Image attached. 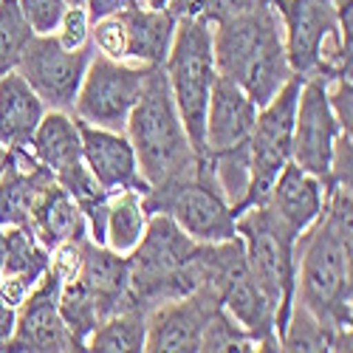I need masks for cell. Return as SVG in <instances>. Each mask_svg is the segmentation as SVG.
<instances>
[{"instance_id": "obj_1", "label": "cell", "mask_w": 353, "mask_h": 353, "mask_svg": "<svg viewBox=\"0 0 353 353\" xmlns=\"http://www.w3.org/2000/svg\"><path fill=\"white\" fill-rule=\"evenodd\" d=\"M353 190L328 187L322 215L297 238L294 303L331 331H350L353 319Z\"/></svg>"}, {"instance_id": "obj_2", "label": "cell", "mask_w": 353, "mask_h": 353, "mask_svg": "<svg viewBox=\"0 0 353 353\" xmlns=\"http://www.w3.org/2000/svg\"><path fill=\"white\" fill-rule=\"evenodd\" d=\"M218 77L232 79L263 108L294 77L277 6H260L212 23Z\"/></svg>"}, {"instance_id": "obj_3", "label": "cell", "mask_w": 353, "mask_h": 353, "mask_svg": "<svg viewBox=\"0 0 353 353\" xmlns=\"http://www.w3.org/2000/svg\"><path fill=\"white\" fill-rule=\"evenodd\" d=\"M125 136L136 150L139 172L147 187H161L195 175L203 159L187 136L161 65L147 71L141 97L125 125Z\"/></svg>"}, {"instance_id": "obj_4", "label": "cell", "mask_w": 353, "mask_h": 353, "mask_svg": "<svg viewBox=\"0 0 353 353\" xmlns=\"http://www.w3.org/2000/svg\"><path fill=\"white\" fill-rule=\"evenodd\" d=\"M130 294L139 308L156 305L192 294L203 285L201 243L167 215L153 212L139 246L128 254Z\"/></svg>"}, {"instance_id": "obj_5", "label": "cell", "mask_w": 353, "mask_h": 353, "mask_svg": "<svg viewBox=\"0 0 353 353\" xmlns=\"http://www.w3.org/2000/svg\"><path fill=\"white\" fill-rule=\"evenodd\" d=\"M203 285L215 288L221 308L254 339L257 350H280L277 305L254 280L241 234L218 243H201Z\"/></svg>"}, {"instance_id": "obj_6", "label": "cell", "mask_w": 353, "mask_h": 353, "mask_svg": "<svg viewBox=\"0 0 353 353\" xmlns=\"http://www.w3.org/2000/svg\"><path fill=\"white\" fill-rule=\"evenodd\" d=\"M336 0H277L294 77H350L353 37L342 34Z\"/></svg>"}, {"instance_id": "obj_7", "label": "cell", "mask_w": 353, "mask_h": 353, "mask_svg": "<svg viewBox=\"0 0 353 353\" xmlns=\"http://www.w3.org/2000/svg\"><path fill=\"white\" fill-rule=\"evenodd\" d=\"M161 68L167 74L172 102L179 108V116L187 128L192 147L201 156H207V150H203V119H207L212 85L218 79L215 51H212V23L201 14L179 17L172 46Z\"/></svg>"}, {"instance_id": "obj_8", "label": "cell", "mask_w": 353, "mask_h": 353, "mask_svg": "<svg viewBox=\"0 0 353 353\" xmlns=\"http://www.w3.org/2000/svg\"><path fill=\"white\" fill-rule=\"evenodd\" d=\"M246 263L260 283V288L269 294V300L277 305V334H283L291 305H294V280H297V238L266 203H252L238 218H234Z\"/></svg>"}, {"instance_id": "obj_9", "label": "cell", "mask_w": 353, "mask_h": 353, "mask_svg": "<svg viewBox=\"0 0 353 353\" xmlns=\"http://www.w3.org/2000/svg\"><path fill=\"white\" fill-rule=\"evenodd\" d=\"M144 210L150 215L159 212L172 218L198 243H218L238 234V229H234L238 215L221 195L207 156L201 159L195 175L147 190Z\"/></svg>"}, {"instance_id": "obj_10", "label": "cell", "mask_w": 353, "mask_h": 353, "mask_svg": "<svg viewBox=\"0 0 353 353\" xmlns=\"http://www.w3.org/2000/svg\"><path fill=\"white\" fill-rule=\"evenodd\" d=\"M147 71L150 68L136 63H119L110 57L94 54L71 113L85 125L125 133V125L141 97Z\"/></svg>"}, {"instance_id": "obj_11", "label": "cell", "mask_w": 353, "mask_h": 353, "mask_svg": "<svg viewBox=\"0 0 353 353\" xmlns=\"http://www.w3.org/2000/svg\"><path fill=\"white\" fill-rule=\"evenodd\" d=\"M94 54L97 51L91 43H85L82 48H65L60 46L57 34H34L14 71L32 85V91L43 99L46 110L71 113Z\"/></svg>"}, {"instance_id": "obj_12", "label": "cell", "mask_w": 353, "mask_h": 353, "mask_svg": "<svg viewBox=\"0 0 353 353\" xmlns=\"http://www.w3.org/2000/svg\"><path fill=\"white\" fill-rule=\"evenodd\" d=\"M300 85H303L300 77H291L280 88V94L272 97L257 110L254 128L249 133L252 187H249L246 207L260 203L266 198V192L280 175V170L291 161V130H294V110H297Z\"/></svg>"}, {"instance_id": "obj_13", "label": "cell", "mask_w": 353, "mask_h": 353, "mask_svg": "<svg viewBox=\"0 0 353 353\" xmlns=\"http://www.w3.org/2000/svg\"><path fill=\"white\" fill-rule=\"evenodd\" d=\"M34 159L51 172V179L79 203L102 195V187L91 175L82 156V136L77 116L65 110H46L43 122L28 144Z\"/></svg>"}, {"instance_id": "obj_14", "label": "cell", "mask_w": 353, "mask_h": 353, "mask_svg": "<svg viewBox=\"0 0 353 353\" xmlns=\"http://www.w3.org/2000/svg\"><path fill=\"white\" fill-rule=\"evenodd\" d=\"M339 133H347V130L339 128L336 116L328 105L325 79L322 77L303 79L300 97H297V110H294L291 161L328 184L331 156H334V144H336Z\"/></svg>"}, {"instance_id": "obj_15", "label": "cell", "mask_w": 353, "mask_h": 353, "mask_svg": "<svg viewBox=\"0 0 353 353\" xmlns=\"http://www.w3.org/2000/svg\"><path fill=\"white\" fill-rule=\"evenodd\" d=\"M221 305L215 288L201 285L192 294L167 300L147 311V334L144 350L147 353H198L201 336L210 316Z\"/></svg>"}, {"instance_id": "obj_16", "label": "cell", "mask_w": 353, "mask_h": 353, "mask_svg": "<svg viewBox=\"0 0 353 353\" xmlns=\"http://www.w3.org/2000/svg\"><path fill=\"white\" fill-rule=\"evenodd\" d=\"M63 277L48 269L17 308V325L6 345L12 353H74L79 350L57 308Z\"/></svg>"}, {"instance_id": "obj_17", "label": "cell", "mask_w": 353, "mask_h": 353, "mask_svg": "<svg viewBox=\"0 0 353 353\" xmlns=\"http://www.w3.org/2000/svg\"><path fill=\"white\" fill-rule=\"evenodd\" d=\"M79 136H82V156L85 164L102 187V192H119V190H139L141 195L150 190L139 172L136 150L125 133L119 130H105L79 122Z\"/></svg>"}, {"instance_id": "obj_18", "label": "cell", "mask_w": 353, "mask_h": 353, "mask_svg": "<svg viewBox=\"0 0 353 353\" xmlns=\"http://www.w3.org/2000/svg\"><path fill=\"white\" fill-rule=\"evenodd\" d=\"M325 201H328L325 181H319L316 175L288 161L260 203H266L294 234H303L322 215Z\"/></svg>"}, {"instance_id": "obj_19", "label": "cell", "mask_w": 353, "mask_h": 353, "mask_svg": "<svg viewBox=\"0 0 353 353\" xmlns=\"http://www.w3.org/2000/svg\"><path fill=\"white\" fill-rule=\"evenodd\" d=\"M257 110V102L241 85H234L226 77H218L210 94L207 119H203V150L215 153L246 141L254 128Z\"/></svg>"}, {"instance_id": "obj_20", "label": "cell", "mask_w": 353, "mask_h": 353, "mask_svg": "<svg viewBox=\"0 0 353 353\" xmlns=\"http://www.w3.org/2000/svg\"><path fill=\"white\" fill-rule=\"evenodd\" d=\"M51 181V172L28 147H9V161L0 172V229L28 226L40 192Z\"/></svg>"}, {"instance_id": "obj_21", "label": "cell", "mask_w": 353, "mask_h": 353, "mask_svg": "<svg viewBox=\"0 0 353 353\" xmlns=\"http://www.w3.org/2000/svg\"><path fill=\"white\" fill-rule=\"evenodd\" d=\"M79 277L85 285L91 288L99 305V316H110L122 308H133L136 300L130 294V266H128V254H119L108 246L82 243V263H79ZM139 308V305H136ZM99 319V322H102Z\"/></svg>"}, {"instance_id": "obj_22", "label": "cell", "mask_w": 353, "mask_h": 353, "mask_svg": "<svg viewBox=\"0 0 353 353\" xmlns=\"http://www.w3.org/2000/svg\"><path fill=\"white\" fill-rule=\"evenodd\" d=\"M125 23V63H136L144 68H156L167 60L172 46V34L179 17L172 12H156L141 3H130L119 12Z\"/></svg>"}, {"instance_id": "obj_23", "label": "cell", "mask_w": 353, "mask_h": 353, "mask_svg": "<svg viewBox=\"0 0 353 353\" xmlns=\"http://www.w3.org/2000/svg\"><path fill=\"white\" fill-rule=\"evenodd\" d=\"M28 229L34 232V238L51 252L60 243H82L88 241V223L82 215V207L74 195H68L57 181H51L37 203L32 210V218H28Z\"/></svg>"}, {"instance_id": "obj_24", "label": "cell", "mask_w": 353, "mask_h": 353, "mask_svg": "<svg viewBox=\"0 0 353 353\" xmlns=\"http://www.w3.org/2000/svg\"><path fill=\"white\" fill-rule=\"evenodd\" d=\"M46 116L43 99L17 71L0 77V144L28 147Z\"/></svg>"}, {"instance_id": "obj_25", "label": "cell", "mask_w": 353, "mask_h": 353, "mask_svg": "<svg viewBox=\"0 0 353 353\" xmlns=\"http://www.w3.org/2000/svg\"><path fill=\"white\" fill-rule=\"evenodd\" d=\"M150 221V212L144 210V195L139 190H119L108 192V215H105V246L130 254Z\"/></svg>"}, {"instance_id": "obj_26", "label": "cell", "mask_w": 353, "mask_h": 353, "mask_svg": "<svg viewBox=\"0 0 353 353\" xmlns=\"http://www.w3.org/2000/svg\"><path fill=\"white\" fill-rule=\"evenodd\" d=\"M353 336L350 331H331L305 311L300 303L291 305L288 322L280 334V350L288 353H322V350H350Z\"/></svg>"}, {"instance_id": "obj_27", "label": "cell", "mask_w": 353, "mask_h": 353, "mask_svg": "<svg viewBox=\"0 0 353 353\" xmlns=\"http://www.w3.org/2000/svg\"><path fill=\"white\" fill-rule=\"evenodd\" d=\"M212 179L226 198V203L234 210V215L246 210V198L252 187V159H249V139L241 144H232L226 150L207 153Z\"/></svg>"}, {"instance_id": "obj_28", "label": "cell", "mask_w": 353, "mask_h": 353, "mask_svg": "<svg viewBox=\"0 0 353 353\" xmlns=\"http://www.w3.org/2000/svg\"><path fill=\"white\" fill-rule=\"evenodd\" d=\"M147 334V311L144 308H122L105 316L88 336V350L94 353H133L144 350Z\"/></svg>"}, {"instance_id": "obj_29", "label": "cell", "mask_w": 353, "mask_h": 353, "mask_svg": "<svg viewBox=\"0 0 353 353\" xmlns=\"http://www.w3.org/2000/svg\"><path fill=\"white\" fill-rule=\"evenodd\" d=\"M57 308H60V316L65 322V328L71 331L74 342L79 350H88V336L99 325V305L97 297L91 294V288L85 285V280L77 274L71 280H63L60 285V297H57Z\"/></svg>"}, {"instance_id": "obj_30", "label": "cell", "mask_w": 353, "mask_h": 353, "mask_svg": "<svg viewBox=\"0 0 353 353\" xmlns=\"http://www.w3.org/2000/svg\"><path fill=\"white\" fill-rule=\"evenodd\" d=\"M6 260L0 277H26L32 283H40V277L51 266V252L34 238L28 226H6Z\"/></svg>"}, {"instance_id": "obj_31", "label": "cell", "mask_w": 353, "mask_h": 353, "mask_svg": "<svg viewBox=\"0 0 353 353\" xmlns=\"http://www.w3.org/2000/svg\"><path fill=\"white\" fill-rule=\"evenodd\" d=\"M32 37L34 32L26 23L17 0H0V77L17 68Z\"/></svg>"}, {"instance_id": "obj_32", "label": "cell", "mask_w": 353, "mask_h": 353, "mask_svg": "<svg viewBox=\"0 0 353 353\" xmlns=\"http://www.w3.org/2000/svg\"><path fill=\"white\" fill-rule=\"evenodd\" d=\"M201 350L203 353H223V350H257L254 339L234 322L221 305L210 316L207 328L201 336Z\"/></svg>"}, {"instance_id": "obj_33", "label": "cell", "mask_w": 353, "mask_h": 353, "mask_svg": "<svg viewBox=\"0 0 353 353\" xmlns=\"http://www.w3.org/2000/svg\"><path fill=\"white\" fill-rule=\"evenodd\" d=\"M17 6L34 34H57L60 20L68 9L65 0H17Z\"/></svg>"}, {"instance_id": "obj_34", "label": "cell", "mask_w": 353, "mask_h": 353, "mask_svg": "<svg viewBox=\"0 0 353 353\" xmlns=\"http://www.w3.org/2000/svg\"><path fill=\"white\" fill-rule=\"evenodd\" d=\"M260 6H277V0H190L184 14H201L210 23H215V20L241 14V12H252Z\"/></svg>"}, {"instance_id": "obj_35", "label": "cell", "mask_w": 353, "mask_h": 353, "mask_svg": "<svg viewBox=\"0 0 353 353\" xmlns=\"http://www.w3.org/2000/svg\"><path fill=\"white\" fill-rule=\"evenodd\" d=\"M57 40L65 48H82L85 43H91V17H88L85 6H68L60 28H57Z\"/></svg>"}, {"instance_id": "obj_36", "label": "cell", "mask_w": 353, "mask_h": 353, "mask_svg": "<svg viewBox=\"0 0 353 353\" xmlns=\"http://www.w3.org/2000/svg\"><path fill=\"white\" fill-rule=\"evenodd\" d=\"M325 94H328V105L336 116V122L342 130H353V82L350 77H334L325 79Z\"/></svg>"}, {"instance_id": "obj_37", "label": "cell", "mask_w": 353, "mask_h": 353, "mask_svg": "<svg viewBox=\"0 0 353 353\" xmlns=\"http://www.w3.org/2000/svg\"><path fill=\"white\" fill-rule=\"evenodd\" d=\"M130 3H136V0H85V12H88V17H91V23H97L102 17L122 12Z\"/></svg>"}, {"instance_id": "obj_38", "label": "cell", "mask_w": 353, "mask_h": 353, "mask_svg": "<svg viewBox=\"0 0 353 353\" xmlns=\"http://www.w3.org/2000/svg\"><path fill=\"white\" fill-rule=\"evenodd\" d=\"M14 325H17V308L0 300V350H6V345L14 334Z\"/></svg>"}, {"instance_id": "obj_39", "label": "cell", "mask_w": 353, "mask_h": 353, "mask_svg": "<svg viewBox=\"0 0 353 353\" xmlns=\"http://www.w3.org/2000/svg\"><path fill=\"white\" fill-rule=\"evenodd\" d=\"M3 260H6V232L0 229V274H3Z\"/></svg>"}, {"instance_id": "obj_40", "label": "cell", "mask_w": 353, "mask_h": 353, "mask_svg": "<svg viewBox=\"0 0 353 353\" xmlns=\"http://www.w3.org/2000/svg\"><path fill=\"white\" fill-rule=\"evenodd\" d=\"M187 3H190V0H172V12L181 17V14H184V9H187Z\"/></svg>"}, {"instance_id": "obj_41", "label": "cell", "mask_w": 353, "mask_h": 353, "mask_svg": "<svg viewBox=\"0 0 353 353\" xmlns=\"http://www.w3.org/2000/svg\"><path fill=\"white\" fill-rule=\"evenodd\" d=\"M6 161H9V147H3V144H0V172H3Z\"/></svg>"}]
</instances>
